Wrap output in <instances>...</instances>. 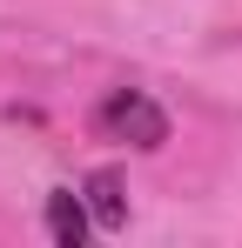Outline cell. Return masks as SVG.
<instances>
[{
    "label": "cell",
    "mask_w": 242,
    "mask_h": 248,
    "mask_svg": "<svg viewBox=\"0 0 242 248\" xmlns=\"http://www.w3.org/2000/svg\"><path fill=\"white\" fill-rule=\"evenodd\" d=\"M94 134L155 155V148H168V114H161V101H148L141 87H108V94L94 101Z\"/></svg>",
    "instance_id": "obj_1"
},
{
    "label": "cell",
    "mask_w": 242,
    "mask_h": 248,
    "mask_svg": "<svg viewBox=\"0 0 242 248\" xmlns=\"http://www.w3.org/2000/svg\"><path fill=\"white\" fill-rule=\"evenodd\" d=\"M87 221H94L87 195H74V188H54L47 195V235H54V248H81L87 242Z\"/></svg>",
    "instance_id": "obj_2"
},
{
    "label": "cell",
    "mask_w": 242,
    "mask_h": 248,
    "mask_svg": "<svg viewBox=\"0 0 242 248\" xmlns=\"http://www.w3.org/2000/svg\"><path fill=\"white\" fill-rule=\"evenodd\" d=\"M81 195H87V208H94V228H128V195H121V174L115 168H94L87 181H81Z\"/></svg>",
    "instance_id": "obj_3"
}]
</instances>
